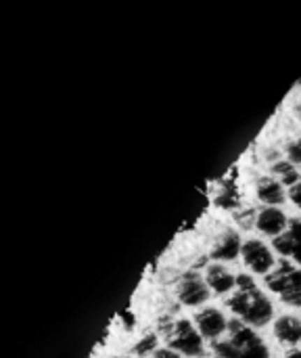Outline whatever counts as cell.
<instances>
[{
	"mask_svg": "<svg viewBox=\"0 0 301 358\" xmlns=\"http://www.w3.org/2000/svg\"><path fill=\"white\" fill-rule=\"evenodd\" d=\"M285 358H301V348H295V350H289Z\"/></svg>",
	"mask_w": 301,
	"mask_h": 358,
	"instance_id": "d6986e66",
	"label": "cell"
},
{
	"mask_svg": "<svg viewBox=\"0 0 301 358\" xmlns=\"http://www.w3.org/2000/svg\"><path fill=\"white\" fill-rule=\"evenodd\" d=\"M226 306L239 321L249 327H264L274 317V306L270 298L258 287L251 275H237V287Z\"/></svg>",
	"mask_w": 301,
	"mask_h": 358,
	"instance_id": "6da1fadb",
	"label": "cell"
},
{
	"mask_svg": "<svg viewBox=\"0 0 301 358\" xmlns=\"http://www.w3.org/2000/svg\"><path fill=\"white\" fill-rule=\"evenodd\" d=\"M195 325L201 331V336L205 340H218L226 334L228 329V321L226 317L218 310V308H203L201 313L195 315Z\"/></svg>",
	"mask_w": 301,
	"mask_h": 358,
	"instance_id": "ba28073f",
	"label": "cell"
},
{
	"mask_svg": "<svg viewBox=\"0 0 301 358\" xmlns=\"http://www.w3.org/2000/svg\"><path fill=\"white\" fill-rule=\"evenodd\" d=\"M274 338L285 346H298L301 342V321L298 317L285 315L274 321Z\"/></svg>",
	"mask_w": 301,
	"mask_h": 358,
	"instance_id": "7c38bea8",
	"label": "cell"
},
{
	"mask_svg": "<svg viewBox=\"0 0 301 358\" xmlns=\"http://www.w3.org/2000/svg\"><path fill=\"white\" fill-rule=\"evenodd\" d=\"M272 248L285 256L291 258L298 266H301V220L300 218H291L289 227L285 229V233H281L279 237H274Z\"/></svg>",
	"mask_w": 301,
	"mask_h": 358,
	"instance_id": "52a82bcc",
	"label": "cell"
},
{
	"mask_svg": "<svg viewBox=\"0 0 301 358\" xmlns=\"http://www.w3.org/2000/svg\"><path fill=\"white\" fill-rule=\"evenodd\" d=\"M157 346V338L155 336H147L138 346H136V355H140V357H145V355H155V348Z\"/></svg>",
	"mask_w": 301,
	"mask_h": 358,
	"instance_id": "9a60e30c",
	"label": "cell"
},
{
	"mask_svg": "<svg viewBox=\"0 0 301 358\" xmlns=\"http://www.w3.org/2000/svg\"><path fill=\"white\" fill-rule=\"evenodd\" d=\"M241 252H243V241H241L239 233L237 231H226L218 239V243L214 245L210 258L214 262H233V260H237L241 256Z\"/></svg>",
	"mask_w": 301,
	"mask_h": 358,
	"instance_id": "30bf717a",
	"label": "cell"
},
{
	"mask_svg": "<svg viewBox=\"0 0 301 358\" xmlns=\"http://www.w3.org/2000/svg\"><path fill=\"white\" fill-rule=\"evenodd\" d=\"M289 199L301 210V178L298 180V185H293V187L289 189Z\"/></svg>",
	"mask_w": 301,
	"mask_h": 358,
	"instance_id": "e0dca14e",
	"label": "cell"
},
{
	"mask_svg": "<svg viewBox=\"0 0 301 358\" xmlns=\"http://www.w3.org/2000/svg\"><path fill=\"white\" fill-rule=\"evenodd\" d=\"M241 258L245 262V266L256 273V275H268L272 268H274V256L270 252V248L260 241V239H249L243 243V252H241Z\"/></svg>",
	"mask_w": 301,
	"mask_h": 358,
	"instance_id": "8992f818",
	"label": "cell"
},
{
	"mask_svg": "<svg viewBox=\"0 0 301 358\" xmlns=\"http://www.w3.org/2000/svg\"><path fill=\"white\" fill-rule=\"evenodd\" d=\"M168 348L191 358L203 357L205 352L201 331L197 329V325H193L186 319H180L172 325V331L168 334Z\"/></svg>",
	"mask_w": 301,
	"mask_h": 358,
	"instance_id": "277c9868",
	"label": "cell"
},
{
	"mask_svg": "<svg viewBox=\"0 0 301 358\" xmlns=\"http://www.w3.org/2000/svg\"><path fill=\"white\" fill-rule=\"evenodd\" d=\"M256 227L262 235L268 237H279L281 233H285V229L289 227V218L283 210H279L277 206H268L264 210L258 212L256 216Z\"/></svg>",
	"mask_w": 301,
	"mask_h": 358,
	"instance_id": "9c48e42d",
	"label": "cell"
},
{
	"mask_svg": "<svg viewBox=\"0 0 301 358\" xmlns=\"http://www.w3.org/2000/svg\"><path fill=\"white\" fill-rule=\"evenodd\" d=\"M287 155H289V162L301 164V138L300 141H295V143H291V145L287 147Z\"/></svg>",
	"mask_w": 301,
	"mask_h": 358,
	"instance_id": "2e32d148",
	"label": "cell"
},
{
	"mask_svg": "<svg viewBox=\"0 0 301 358\" xmlns=\"http://www.w3.org/2000/svg\"><path fill=\"white\" fill-rule=\"evenodd\" d=\"M266 287L277 294L285 304L301 308V266L283 260L274 271H270L266 277Z\"/></svg>",
	"mask_w": 301,
	"mask_h": 358,
	"instance_id": "3957f363",
	"label": "cell"
},
{
	"mask_svg": "<svg viewBox=\"0 0 301 358\" xmlns=\"http://www.w3.org/2000/svg\"><path fill=\"white\" fill-rule=\"evenodd\" d=\"M205 281H207L210 289H212L214 294H218V296L228 294V292H233V289L237 287V277H235L233 273H228V271L222 266V262H214V264L207 266V271H205Z\"/></svg>",
	"mask_w": 301,
	"mask_h": 358,
	"instance_id": "8fae6325",
	"label": "cell"
},
{
	"mask_svg": "<svg viewBox=\"0 0 301 358\" xmlns=\"http://www.w3.org/2000/svg\"><path fill=\"white\" fill-rule=\"evenodd\" d=\"M272 172L279 176V180L285 185V187H293V185H298V180L301 178V174L295 170V164L293 162H289V159H285V162H277L274 166H272Z\"/></svg>",
	"mask_w": 301,
	"mask_h": 358,
	"instance_id": "5bb4252c",
	"label": "cell"
},
{
	"mask_svg": "<svg viewBox=\"0 0 301 358\" xmlns=\"http://www.w3.org/2000/svg\"><path fill=\"white\" fill-rule=\"evenodd\" d=\"M226 334V338L212 342V350L218 358H270V350L264 340L243 321H228Z\"/></svg>",
	"mask_w": 301,
	"mask_h": 358,
	"instance_id": "7a4b0ae2",
	"label": "cell"
},
{
	"mask_svg": "<svg viewBox=\"0 0 301 358\" xmlns=\"http://www.w3.org/2000/svg\"><path fill=\"white\" fill-rule=\"evenodd\" d=\"M212 296V289L207 285V281L195 273V271H189L180 277L178 281V300L180 304L184 306H191V308H197V306H203Z\"/></svg>",
	"mask_w": 301,
	"mask_h": 358,
	"instance_id": "5b68a950",
	"label": "cell"
},
{
	"mask_svg": "<svg viewBox=\"0 0 301 358\" xmlns=\"http://www.w3.org/2000/svg\"><path fill=\"white\" fill-rule=\"evenodd\" d=\"M153 358H182V355L176 352V350H172V348H157Z\"/></svg>",
	"mask_w": 301,
	"mask_h": 358,
	"instance_id": "ac0fdd59",
	"label": "cell"
},
{
	"mask_svg": "<svg viewBox=\"0 0 301 358\" xmlns=\"http://www.w3.org/2000/svg\"><path fill=\"white\" fill-rule=\"evenodd\" d=\"M285 185L277 178L264 176L258 180V199L266 206H281L285 201Z\"/></svg>",
	"mask_w": 301,
	"mask_h": 358,
	"instance_id": "4fadbf2b",
	"label": "cell"
}]
</instances>
